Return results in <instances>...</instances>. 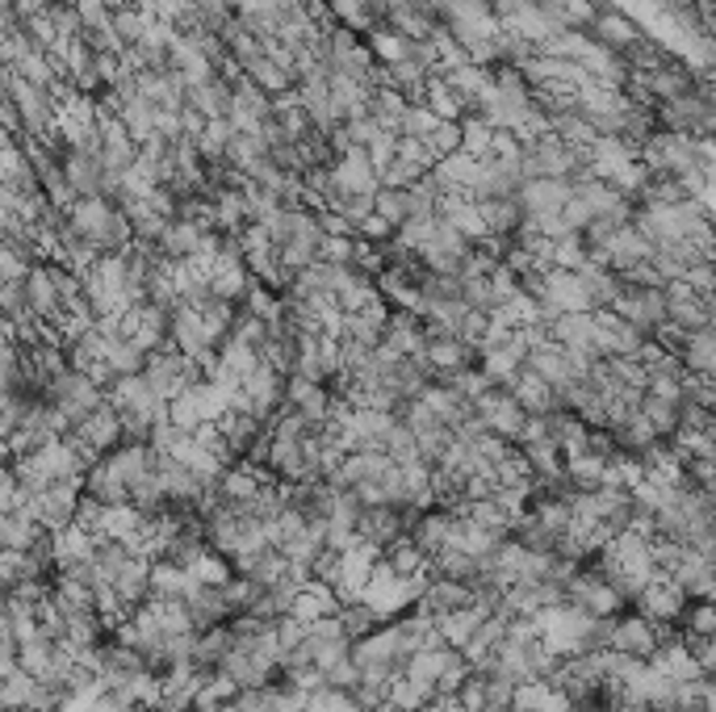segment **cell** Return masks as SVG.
Instances as JSON below:
<instances>
[{
    "instance_id": "cell-1",
    "label": "cell",
    "mask_w": 716,
    "mask_h": 712,
    "mask_svg": "<svg viewBox=\"0 0 716 712\" xmlns=\"http://www.w3.org/2000/svg\"><path fill=\"white\" fill-rule=\"evenodd\" d=\"M67 218H72V227L80 230V239L97 256H113V251H127L134 244L130 218L109 197H80L76 206L67 209Z\"/></svg>"
},
{
    "instance_id": "cell-2",
    "label": "cell",
    "mask_w": 716,
    "mask_h": 712,
    "mask_svg": "<svg viewBox=\"0 0 716 712\" xmlns=\"http://www.w3.org/2000/svg\"><path fill=\"white\" fill-rule=\"evenodd\" d=\"M4 97L18 105V114H22V134L55 139V130H59V97L51 88L22 80L18 67H4Z\"/></svg>"
},
{
    "instance_id": "cell-3",
    "label": "cell",
    "mask_w": 716,
    "mask_h": 712,
    "mask_svg": "<svg viewBox=\"0 0 716 712\" xmlns=\"http://www.w3.org/2000/svg\"><path fill=\"white\" fill-rule=\"evenodd\" d=\"M106 398H109L106 386H101L97 377H88L85 369H76V365H72V369H64L55 381H46V402H51V407H55V411H59L72 428H76L85 416H93V411H97Z\"/></svg>"
},
{
    "instance_id": "cell-4",
    "label": "cell",
    "mask_w": 716,
    "mask_h": 712,
    "mask_svg": "<svg viewBox=\"0 0 716 712\" xmlns=\"http://www.w3.org/2000/svg\"><path fill=\"white\" fill-rule=\"evenodd\" d=\"M80 499H85V478H59L51 482L34 503H25V507H30V516L43 524L46 532H59L67 524H76Z\"/></svg>"
},
{
    "instance_id": "cell-5",
    "label": "cell",
    "mask_w": 716,
    "mask_h": 712,
    "mask_svg": "<svg viewBox=\"0 0 716 712\" xmlns=\"http://www.w3.org/2000/svg\"><path fill=\"white\" fill-rule=\"evenodd\" d=\"M290 377L276 369L273 360H264L260 369H256L248 381H243V395H239V407L243 411H252L256 419H264V423H273V416L281 407H290Z\"/></svg>"
},
{
    "instance_id": "cell-6",
    "label": "cell",
    "mask_w": 716,
    "mask_h": 712,
    "mask_svg": "<svg viewBox=\"0 0 716 712\" xmlns=\"http://www.w3.org/2000/svg\"><path fill=\"white\" fill-rule=\"evenodd\" d=\"M474 416L482 419L490 436H503L507 444H520V436H524V428H528V411L516 402L511 390H503V386H490V390L474 402Z\"/></svg>"
},
{
    "instance_id": "cell-7",
    "label": "cell",
    "mask_w": 716,
    "mask_h": 712,
    "mask_svg": "<svg viewBox=\"0 0 716 712\" xmlns=\"http://www.w3.org/2000/svg\"><path fill=\"white\" fill-rule=\"evenodd\" d=\"M72 440H80L85 449H93L97 457H106V453H113L118 444H122V436H127V423H122V411L113 407V402H101L93 416H85L72 432H67Z\"/></svg>"
},
{
    "instance_id": "cell-8",
    "label": "cell",
    "mask_w": 716,
    "mask_h": 712,
    "mask_svg": "<svg viewBox=\"0 0 716 712\" xmlns=\"http://www.w3.org/2000/svg\"><path fill=\"white\" fill-rule=\"evenodd\" d=\"M520 188H524V168L520 160H499V155H490L478 164V176H474V185H469V197L474 202H495V197H520Z\"/></svg>"
},
{
    "instance_id": "cell-9",
    "label": "cell",
    "mask_w": 716,
    "mask_h": 712,
    "mask_svg": "<svg viewBox=\"0 0 716 712\" xmlns=\"http://www.w3.org/2000/svg\"><path fill=\"white\" fill-rule=\"evenodd\" d=\"M415 520H420V511H402V507H390V503H373V507L360 511L357 532L365 537V541L390 549V544L402 541V537L411 532V524Z\"/></svg>"
},
{
    "instance_id": "cell-10",
    "label": "cell",
    "mask_w": 716,
    "mask_h": 712,
    "mask_svg": "<svg viewBox=\"0 0 716 712\" xmlns=\"http://www.w3.org/2000/svg\"><path fill=\"white\" fill-rule=\"evenodd\" d=\"M420 256H423V269L462 277L465 265H469V256H474V244H469L465 235H457L453 227H444V223H441V230H436V235L423 244Z\"/></svg>"
},
{
    "instance_id": "cell-11",
    "label": "cell",
    "mask_w": 716,
    "mask_h": 712,
    "mask_svg": "<svg viewBox=\"0 0 716 712\" xmlns=\"http://www.w3.org/2000/svg\"><path fill=\"white\" fill-rule=\"evenodd\" d=\"M566 600L574 607H583V612H590V616L604 621V616H611V612L620 607L625 595H620V586L611 583L608 574L599 570V574H574L566 586Z\"/></svg>"
},
{
    "instance_id": "cell-12",
    "label": "cell",
    "mask_w": 716,
    "mask_h": 712,
    "mask_svg": "<svg viewBox=\"0 0 716 712\" xmlns=\"http://www.w3.org/2000/svg\"><path fill=\"white\" fill-rule=\"evenodd\" d=\"M214 428H218V436H223V444H227L231 457H252L256 444L273 432V423L256 419L252 411H243V407H231V411L218 419Z\"/></svg>"
},
{
    "instance_id": "cell-13",
    "label": "cell",
    "mask_w": 716,
    "mask_h": 712,
    "mask_svg": "<svg viewBox=\"0 0 716 712\" xmlns=\"http://www.w3.org/2000/svg\"><path fill=\"white\" fill-rule=\"evenodd\" d=\"M478 604V591L469 583H457V579H444V574H432V583L423 591V600L415 604V612H423L427 621H436L441 625V616L448 612H462V607H474Z\"/></svg>"
},
{
    "instance_id": "cell-14",
    "label": "cell",
    "mask_w": 716,
    "mask_h": 712,
    "mask_svg": "<svg viewBox=\"0 0 716 712\" xmlns=\"http://www.w3.org/2000/svg\"><path fill=\"white\" fill-rule=\"evenodd\" d=\"M646 151H650V164L658 168V172H666V176H692L695 168H699V143H692V139L679 134V130L650 139Z\"/></svg>"
},
{
    "instance_id": "cell-15",
    "label": "cell",
    "mask_w": 716,
    "mask_h": 712,
    "mask_svg": "<svg viewBox=\"0 0 716 712\" xmlns=\"http://www.w3.org/2000/svg\"><path fill=\"white\" fill-rule=\"evenodd\" d=\"M423 360L436 369V374H453V369H465L474 356H478V348L469 344V339H462V335L444 332V327H432L427 323V344H423Z\"/></svg>"
},
{
    "instance_id": "cell-16",
    "label": "cell",
    "mask_w": 716,
    "mask_h": 712,
    "mask_svg": "<svg viewBox=\"0 0 716 712\" xmlns=\"http://www.w3.org/2000/svg\"><path fill=\"white\" fill-rule=\"evenodd\" d=\"M662 646L658 633L646 616H620L611 621L608 616V649L616 654H629V658H653V649Z\"/></svg>"
},
{
    "instance_id": "cell-17",
    "label": "cell",
    "mask_w": 716,
    "mask_h": 712,
    "mask_svg": "<svg viewBox=\"0 0 716 712\" xmlns=\"http://www.w3.org/2000/svg\"><path fill=\"white\" fill-rule=\"evenodd\" d=\"M569 197H574V181H562V176H536V181H524V188H520L528 218L562 214L569 206Z\"/></svg>"
},
{
    "instance_id": "cell-18",
    "label": "cell",
    "mask_w": 716,
    "mask_h": 712,
    "mask_svg": "<svg viewBox=\"0 0 716 712\" xmlns=\"http://www.w3.org/2000/svg\"><path fill=\"white\" fill-rule=\"evenodd\" d=\"M441 223H444V227H453L457 235H465L474 248H478L482 239H490L482 202H474V197H462V193H448V197L441 202Z\"/></svg>"
},
{
    "instance_id": "cell-19",
    "label": "cell",
    "mask_w": 716,
    "mask_h": 712,
    "mask_svg": "<svg viewBox=\"0 0 716 712\" xmlns=\"http://www.w3.org/2000/svg\"><path fill=\"white\" fill-rule=\"evenodd\" d=\"M516 402L524 407L528 416H549V411H562V395H557V386L545 381V377L536 374V369H520V374L511 377V386H507Z\"/></svg>"
},
{
    "instance_id": "cell-20",
    "label": "cell",
    "mask_w": 716,
    "mask_h": 712,
    "mask_svg": "<svg viewBox=\"0 0 716 712\" xmlns=\"http://www.w3.org/2000/svg\"><path fill=\"white\" fill-rule=\"evenodd\" d=\"M332 172H336V185L344 193H378L381 188V172L365 147H352L348 155H336Z\"/></svg>"
},
{
    "instance_id": "cell-21",
    "label": "cell",
    "mask_w": 716,
    "mask_h": 712,
    "mask_svg": "<svg viewBox=\"0 0 716 712\" xmlns=\"http://www.w3.org/2000/svg\"><path fill=\"white\" fill-rule=\"evenodd\" d=\"M25 293H30V314H39L43 323H64V298H59V285L51 277V265H34L30 277H25Z\"/></svg>"
},
{
    "instance_id": "cell-22",
    "label": "cell",
    "mask_w": 716,
    "mask_h": 712,
    "mask_svg": "<svg viewBox=\"0 0 716 712\" xmlns=\"http://www.w3.org/2000/svg\"><path fill=\"white\" fill-rule=\"evenodd\" d=\"M290 411H302L306 419H318V423H327L332 419V411H336V395L323 386V381H315V377H302L294 374L290 377Z\"/></svg>"
},
{
    "instance_id": "cell-23",
    "label": "cell",
    "mask_w": 716,
    "mask_h": 712,
    "mask_svg": "<svg viewBox=\"0 0 716 712\" xmlns=\"http://www.w3.org/2000/svg\"><path fill=\"white\" fill-rule=\"evenodd\" d=\"M185 604H189V616H193V628H197V633L235 621V607H231L227 586H197Z\"/></svg>"
},
{
    "instance_id": "cell-24",
    "label": "cell",
    "mask_w": 716,
    "mask_h": 712,
    "mask_svg": "<svg viewBox=\"0 0 716 712\" xmlns=\"http://www.w3.org/2000/svg\"><path fill=\"white\" fill-rule=\"evenodd\" d=\"M411 537L427 553V562H436V553H444L448 541H453V511L448 507H427V511H420V520L411 524Z\"/></svg>"
},
{
    "instance_id": "cell-25",
    "label": "cell",
    "mask_w": 716,
    "mask_h": 712,
    "mask_svg": "<svg viewBox=\"0 0 716 712\" xmlns=\"http://www.w3.org/2000/svg\"><path fill=\"white\" fill-rule=\"evenodd\" d=\"M511 709L516 712H569L566 691H557L549 679H528V683H516V695H511Z\"/></svg>"
},
{
    "instance_id": "cell-26",
    "label": "cell",
    "mask_w": 716,
    "mask_h": 712,
    "mask_svg": "<svg viewBox=\"0 0 716 712\" xmlns=\"http://www.w3.org/2000/svg\"><path fill=\"white\" fill-rule=\"evenodd\" d=\"M683 595H687V591H683L679 579H674V583L671 579H653V583L637 595V604H641V616H646V621H671V616L683 612Z\"/></svg>"
},
{
    "instance_id": "cell-27",
    "label": "cell",
    "mask_w": 716,
    "mask_h": 712,
    "mask_svg": "<svg viewBox=\"0 0 716 712\" xmlns=\"http://www.w3.org/2000/svg\"><path fill=\"white\" fill-rule=\"evenodd\" d=\"M197 586L202 583L193 579L185 565L169 562V558L151 562V600H189Z\"/></svg>"
},
{
    "instance_id": "cell-28",
    "label": "cell",
    "mask_w": 716,
    "mask_h": 712,
    "mask_svg": "<svg viewBox=\"0 0 716 712\" xmlns=\"http://www.w3.org/2000/svg\"><path fill=\"white\" fill-rule=\"evenodd\" d=\"M457 658V649L453 646H423L420 654H411L406 658V679H415V683H423V688H441V679H444V670H448V662Z\"/></svg>"
},
{
    "instance_id": "cell-29",
    "label": "cell",
    "mask_w": 716,
    "mask_h": 712,
    "mask_svg": "<svg viewBox=\"0 0 716 712\" xmlns=\"http://www.w3.org/2000/svg\"><path fill=\"white\" fill-rule=\"evenodd\" d=\"M482 214H486V227H490V239H503V244L524 230V218H528V209L520 197H495V202H482Z\"/></svg>"
},
{
    "instance_id": "cell-30",
    "label": "cell",
    "mask_w": 716,
    "mask_h": 712,
    "mask_svg": "<svg viewBox=\"0 0 716 712\" xmlns=\"http://www.w3.org/2000/svg\"><path fill=\"white\" fill-rule=\"evenodd\" d=\"M43 537H51V532L30 516V507H22V511H4V516H0V544H4V549H22L25 553V549H34V544L43 541Z\"/></svg>"
},
{
    "instance_id": "cell-31",
    "label": "cell",
    "mask_w": 716,
    "mask_h": 712,
    "mask_svg": "<svg viewBox=\"0 0 716 712\" xmlns=\"http://www.w3.org/2000/svg\"><path fill=\"white\" fill-rule=\"evenodd\" d=\"M566 482L574 490H599L611 482V457L604 453H578L566 457Z\"/></svg>"
},
{
    "instance_id": "cell-32",
    "label": "cell",
    "mask_w": 716,
    "mask_h": 712,
    "mask_svg": "<svg viewBox=\"0 0 716 712\" xmlns=\"http://www.w3.org/2000/svg\"><path fill=\"white\" fill-rule=\"evenodd\" d=\"M590 39L599 46H608V51H632L637 46V25L616 9H599V18L590 25Z\"/></svg>"
},
{
    "instance_id": "cell-33",
    "label": "cell",
    "mask_w": 716,
    "mask_h": 712,
    "mask_svg": "<svg viewBox=\"0 0 716 712\" xmlns=\"http://www.w3.org/2000/svg\"><path fill=\"white\" fill-rule=\"evenodd\" d=\"M189 105H193V109H202L206 118H231L235 84L223 80V76H214V80H206V84H193V88H189Z\"/></svg>"
},
{
    "instance_id": "cell-34",
    "label": "cell",
    "mask_w": 716,
    "mask_h": 712,
    "mask_svg": "<svg viewBox=\"0 0 716 712\" xmlns=\"http://www.w3.org/2000/svg\"><path fill=\"white\" fill-rule=\"evenodd\" d=\"M490 616L482 604H474V607H462V612H448V616H441V637L448 641L453 649H465L469 641H474V633L482 628V621Z\"/></svg>"
},
{
    "instance_id": "cell-35",
    "label": "cell",
    "mask_w": 716,
    "mask_h": 712,
    "mask_svg": "<svg viewBox=\"0 0 716 712\" xmlns=\"http://www.w3.org/2000/svg\"><path fill=\"white\" fill-rule=\"evenodd\" d=\"M423 105H432L444 122H462L465 114H474V105L465 101L462 93L448 84V76H432L427 80V93H423Z\"/></svg>"
},
{
    "instance_id": "cell-36",
    "label": "cell",
    "mask_w": 716,
    "mask_h": 712,
    "mask_svg": "<svg viewBox=\"0 0 716 712\" xmlns=\"http://www.w3.org/2000/svg\"><path fill=\"white\" fill-rule=\"evenodd\" d=\"M243 76H248V80H252L256 88H264V93H269L273 101H276V97H290V93L297 88L294 76H290V72L281 67V63L269 60V55H260V60L248 63V67H243Z\"/></svg>"
},
{
    "instance_id": "cell-37",
    "label": "cell",
    "mask_w": 716,
    "mask_h": 712,
    "mask_svg": "<svg viewBox=\"0 0 716 712\" xmlns=\"http://www.w3.org/2000/svg\"><path fill=\"white\" fill-rule=\"evenodd\" d=\"M85 495H93V499H101L106 507H118V503H130V486L113 470L106 465V457L97 461L93 470L85 474Z\"/></svg>"
},
{
    "instance_id": "cell-38",
    "label": "cell",
    "mask_w": 716,
    "mask_h": 712,
    "mask_svg": "<svg viewBox=\"0 0 716 712\" xmlns=\"http://www.w3.org/2000/svg\"><path fill=\"white\" fill-rule=\"evenodd\" d=\"M507 625H511V616H503V612H495V616H486L482 621V628L474 633V641L462 649L465 658H469V667H478L482 658H490L495 649L503 646L507 641Z\"/></svg>"
},
{
    "instance_id": "cell-39",
    "label": "cell",
    "mask_w": 716,
    "mask_h": 712,
    "mask_svg": "<svg viewBox=\"0 0 716 712\" xmlns=\"http://www.w3.org/2000/svg\"><path fill=\"white\" fill-rule=\"evenodd\" d=\"M118 114H122V122H127V130L134 134V143L143 147V143H151L155 134H160V109L148 101V97H134V101H127V105H118Z\"/></svg>"
},
{
    "instance_id": "cell-40",
    "label": "cell",
    "mask_w": 716,
    "mask_h": 712,
    "mask_svg": "<svg viewBox=\"0 0 716 712\" xmlns=\"http://www.w3.org/2000/svg\"><path fill=\"white\" fill-rule=\"evenodd\" d=\"M381 562L390 565L394 574H432V562H427V553L415 544V537H411V532H406L402 541L390 544V549L381 553Z\"/></svg>"
},
{
    "instance_id": "cell-41",
    "label": "cell",
    "mask_w": 716,
    "mask_h": 712,
    "mask_svg": "<svg viewBox=\"0 0 716 712\" xmlns=\"http://www.w3.org/2000/svg\"><path fill=\"white\" fill-rule=\"evenodd\" d=\"M339 625H344V633H348L352 641H360V637L378 633V628L386 625V616H381L378 607L365 604V600H357V604H344V607H339Z\"/></svg>"
},
{
    "instance_id": "cell-42",
    "label": "cell",
    "mask_w": 716,
    "mask_h": 712,
    "mask_svg": "<svg viewBox=\"0 0 716 712\" xmlns=\"http://www.w3.org/2000/svg\"><path fill=\"white\" fill-rule=\"evenodd\" d=\"M441 386H448L453 395L469 398V402H478V398L495 386L490 377L482 374V365H465V369H453V374H441Z\"/></svg>"
},
{
    "instance_id": "cell-43",
    "label": "cell",
    "mask_w": 716,
    "mask_h": 712,
    "mask_svg": "<svg viewBox=\"0 0 716 712\" xmlns=\"http://www.w3.org/2000/svg\"><path fill=\"white\" fill-rule=\"evenodd\" d=\"M441 122H444V118L436 114V109H432V105L411 101V109L402 114L399 134H402V139H423V143H427V139H432V134L441 130Z\"/></svg>"
},
{
    "instance_id": "cell-44",
    "label": "cell",
    "mask_w": 716,
    "mask_h": 712,
    "mask_svg": "<svg viewBox=\"0 0 716 712\" xmlns=\"http://www.w3.org/2000/svg\"><path fill=\"white\" fill-rule=\"evenodd\" d=\"M462 130H465L462 151H469L474 160H490V151H495V126L486 122L482 114H465Z\"/></svg>"
},
{
    "instance_id": "cell-45",
    "label": "cell",
    "mask_w": 716,
    "mask_h": 712,
    "mask_svg": "<svg viewBox=\"0 0 716 712\" xmlns=\"http://www.w3.org/2000/svg\"><path fill=\"white\" fill-rule=\"evenodd\" d=\"M148 30H151V13L134 9V4H127V9L113 13V34H118V42H122V51L139 46V42L148 39Z\"/></svg>"
},
{
    "instance_id": "cell-46",
    "label": "cell",
    "mask_w": 716,
    "mask_h": 712,
    "mask_svg": "<svg viewBox=\"0 0 716 712\" xmlns=\"http://www.w3.org/2000/svg\"><path fill=\"white\" fill-rule=\"evenodd\" d=\"M231 565H235L231 558H223L218 549H214V553L206 549V553H202V558H197L193 565H185V570H189V574H193V579H197L202 586H227V583L235 579Z\"/></svg>"
},
{
    "instance_id": "cell-47",
    "label": "cell",
    "mask_w": 716,
    "mask_h": 712,
    "mask_svg": "<svg viewBox=\"0 0 716 712\" xmlns=\"http://www.w3.org/2000/svg\"><path fill=\"white\" fill-rule=\"evenodd\" d=\"M148 356L134 339H113V348H109V369H113V377H127V374H143L148 369Z\"/></svg>"
},
{
    "instance_id": "cell-48",
    "label": "cell",
    "mask_w": 716,
    "mask_h": 712,
    "mask_svg": "<svg viewBox=\"0 0 716 712\" xmlns=\"http://www.w3.org/2000/svg\"><path fill=\"white\" fill-rule=\"evenodd\" d=\"M386 453L394 457V465H415L420 457V440H415V428H406V423H394L390 428V436H386Z\"/></svg>"
},
{
    "instance_id": "cell-49",
    "label": "cell",
    "mask_w": 716,
    "mask_h": 712,
    "mask_svg": "<svg viewBox=\"0 0 716 712\" xmlns=\"http://www.w3.org/2000/svg\"><path fill=\"white\" fill-rule=\"evenodd\" d=\"M415 440H420V457L427 461V465H441L444 453H448V444L457 440V432L444 428V423H432V428H420Z\"/></svg>"
},
{
    "instance_id": "cell-50",
    "label": "cell",
    "mask_w": 716,
    "mask_h": 712,
    "mask_svg": "<svg viewBox=\"0 0 716 712\" xmlns=\"http://www.w3.org/2000/svg\"><path fill=\"white\" fill-rule=\"evenodd\" d=\"M373 214H381L390 227L399 230L406 218H411V197L406 188H378V202H373Z\"/></svg>"
},
{
    "instance_id": "cell-51",
    "label": "cell",
    "mask_w": 716,
    "mask_h": 712,
    "mask_svg": "<svg viewBox=\"0 0 716 712\" xmlns=\"http://www.w3.org/2000/svg\"><path fill=\"white\" fill-rule=\"evenodd\" d=\"M553 13H557V21H562L566 30H590V25H595V18H599L595 0H557V4H553Z\"/></svg>"
},
{
    "instance_id": "cell-52",
    "label": "cell",
    "mask_w": 716,
    "mask_h": 712,
    "mask_svg": "<svg viewBox=\"0 0 716 712\" xmlns=\"http://www.w3.org/2000/svg\"><path fill=\"white\" fill-rule=\"evenodd\" d=\"M436 230H441V218H406L399 227V235H394V244L406 251H420Z\"/></svg>"
},
{
    "instance_id": "cell-53",
    "label": "cell",
    "mask_w": 716,
    "mask_h": 712,
    "mask_svg": "<svg viewBox=\"0 0 716 712\" xmlns=\"http://www.w3.org/2000/svg\"><path fill=\"white\" fill-rule=\"evenodd\" d=\"M306 712H360V704H357V695H352V691L323 688V691H311Z\"/></svg>"
},
{
    "instance_id": "cell-54",
    "label": "cell",
    "mask_w": 716,
    "mask_h": 712,
    "mask_svg": "<svg viewBox=\"0 0 716 712\" xmlns=\"http://www.w3.org/2000/svg\"><path fill=\"white\" fill-rule=\"evenodd\" d=\"M235 709L239 712H281V691H276V683L239 691V695H235Z\"/></svg>"
},
{
    "instance_id": "cell-55",
    "label": "cell",
    "mask_w": 716,
    "mask_h": 712,
    "mask_svg": "<svg viewBox=\"0 0 716 712\" xmlns=\"http://www.w3.org/2000/svg\"><path fill=\"white\" fill-rule=\"evenodd\" d=\"M641 411H646V419L653 423V432H671L674 423H679V402H674V398L650 395L641 402Z\"/></svg>"
},
{
    "instance_id": "cell-56",
    "label": "cell",
    "mask_w": 716,
    "mask_h": 712,
    "mask_svg": "<svg viewBox=\"0 0 716 712\" xmlns=\"http://www.w3.org/2000/svg\"><path fill=\"white\" fill-rule=\"evenodd\" d=\"M462 143H465L462 122H441V130L427 139V151H432V155H436V164H441L444 155H457V151H462Z\"/></svg>"
},
{
    "instance_id": "cell-57",
    "label": "cell",
    "mask_w": 716,
    "mask_h": 712,
    "mask_svg": "<svg viewBox=\"0 0 716 712\" xmlns=\"http://www.w3.org/2000/svg\"><path fill=\"white\" fill-rule=\"evenodd\" d=\"M318 260H327V265H348V269H352V260H357V235H327Z\"/></svg>"
},
{
    "instance_id": "cell-58",
    "label": "cell",
    "mask_w": 716,
    "mask_h": 712,
    "mask_svg": "<svg viewBox=\"0 0 716 712\" xmlns=\"http://www.w3.org/2000/svg\"><path fill=\"white\" fill-rule=\"evenodd\" d=\"M306 633H311V625H302L297 616H281L276 621V641H281V658L285 654H294L302 641H306Z\"/></svg>"
},
{
    "instance_id": "cell-59",
    "label": "cell",
    "mask_w": 716,
    "mask_h": 712,
    "mask_svg": "<svg viewBox=\"0 0 716 712\" xmlns=\"http://www.w3.org/2000/svg\"><path fill=\"white\" fill-rule=\"evenodd\" d=\"M453 700H457V712H482V709H486V688H482V679L474 675V679H469V683H465V688L457 691Z\"/></svg>"
},
{
    "instance_id": "cell-60",
    "label": "cell",
    "mask_w": 716,
    "mask_h": 712,
    "mask_svg": "<svg viewBox=\"0 0 716 712\" xmlns=\"http://www.w3.org/2000/svg\"><path fill=\"white\" fill-rule=\"evenodd\" d=\"M357 235H360V239H369V244H373V239H394L399 230L390 227V223H386L381 214H369V218H365V223L357 227Z\"/></svg>"
},
{
    "instance_id": "cell-61",
    "label": "cell",
    "mask_w": 716,
    "mask_h": 712,
    "mask_svg": "<svg viewBox=\"0 0 716 712\" xmlns=\"http://www.w3.org/2000/svg\"><path fill=\"white\" fill-rule=\"evenodd\" d=\"M692 637H716V604L708 607H695L692 612Z\"/></svg>"
},
{
    "instance_id": "cell-62",
    "label": "cell",
    "mask_w": 716,
    "mask_h": 712,
    "mask_svg": "<svg viewBox=\"0 0 716 712\" xmlns=\"http://www.w3.org/2000/svg\"><path fill=\"white\" fill-rule=\"evenodd\" d=\"M9 4H13V9L22 13V18H34V13H46V9L55 4V0H9Z\"/></svg>"
},
{
    "instance_id": "cell-63",
    "label": "cell",
    "mask_w": 716,
    "mask_h": 712,
    "mask_svg": "<svg viewBox=\"0 0 716 712\" xmlns=\"http://www.w3.org/2000/svg\"><path fill=\"white\" fill-rule=\"evenodd\" d=\"M55 4H72V9H76V4H80V0H55Z\"/></svg>"
}]
</instances>
